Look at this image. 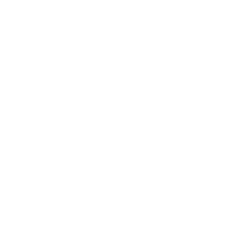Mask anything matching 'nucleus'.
Instances as JSON below:
<instances>
[]
</instances>
